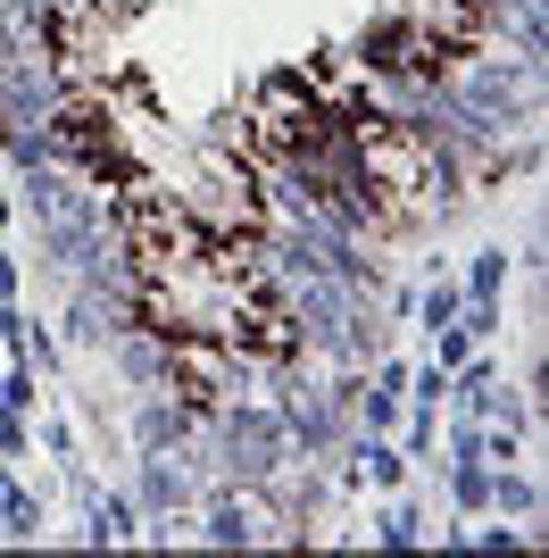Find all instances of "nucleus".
Here are the masks:
<instances>
[{
    "label": "nucleus",
    "mask_w": 549,
    "mask_h": 558,
    "mask_svg": "<svg viewBox=\"0 0 549 558\" xmlns=\"http://www.w3.org/2000/svg\"><path fill=\"white\" fill-rule=\"evenodd\" d=\"M0 409H17V417H34V409H42V375L25 367V359L0 375Z\"/></svg>",
    "instance_id": "obj_13"
},
{
    "label": "nucleus",
    "mask_w": 549,
    "mask_h": 558,
    "mask_svg": "<svg viewBox=\"0 0 549 558\" xmlns=\"http://www.w3.org/2000/svg\"><path fill=\"white\" fill-rule=\"evenodd\" d=\"M192 434H200V409H192V400H175V392H134V417H125L134 459H142V450H167V459H175Z\"/></svg>",
    "instance_id": "obj_4"
},
{
    "label": "nucleus",
    "mask_w": 549,
    "mask_h": 558,
    "mask_svg": "<svg viewBox=\"0 0 549 558\" xmlns=\"http://www.w3.org/2000/svg\"><path fill=\"white\" fill-rule=\"evenodd\" d=\"M0 350H9V342H0Z\"/></svg>",
    "instance_id": "obj_19"
},
{
    "label": "nucleus",
    "mask_w": 549,
    "mask_h": 558,
    "mask_svg": "<svg viewBox=\"0 0 549 558\" xmlns=\"http://www.w3.org/2000/svg\"><path fill=\"white\" fill-rule=\"evenodd\" d=\"M34 9H42L50 25H75V17H91V9H100V0H34Z\"/></svg>",
    "instance_id": "obj_18"
},
{
    "label": "nucleus",
    "mask_w": 549,
    "mask_h": 558,
    "mask_svg": "<svg viewBox=\"0 0 549 558\" xmlns=\"http://www.w3.org/2000/svg\"><path fill=\"white\" fill-rule=\"evenodd\" d=\"M457 326L475 333V342H500V333H508V308L500 301H457Z\"/></svg>",
    "instance_id": "obj_14"
},
{
    "label": "nucleus",
    "mask_w": 549,
    "mask_h": 558,
    "mask_svg": "<svg viewBox=\"0 0 549 558\" xmlns=\"http://www.w3.org/2000/svg\"><path fill=\"white\" fill-rule=\"evenodd\" d=\"M134 509H142V517L200 509V484H192V466L167 459V450H142V466H134Z\"/></svg>",
    "instance_id": "obj_5"
},
{
    "label": "nucleus",
    "mask_w": 549,
    "mask_h": 558,
    "mask_svg": "<svg viewBox=\"0 0 549 558\" xmlns=\"http://www.w3.org/2000/svg\"><path fill=\"white\" fill-rule=\"evenodd\" d=\"M508 267H516V258H508V242H483V251L466 258L457 292H466V301H500V292H508Z\"/></svg>",
    "instance_id": "obj_9"
},
{
    "label": "nucleus",
    "mask_w": 549,
    "mask_h": 558,
    "mask_svg": "<svg viewBox=\"0 0 549 558\" xmlns=\"http://www.w3.org/2000/svg\"><path fill=\"white\" fill-rule=\"evenodd\" d=\"M425 342H434V367H466V359H475V333H466V326H441V333H425Z\"/></svg>",
    "instance_id": "obj_15"
},
{
    "label": "nucleus",
    "mask_w": 549,
    "mask_h": 558,
    "mask_svg": "<svg viewBox=\"0 0 549 558\" xmlns=\"http://www.w3.org/2000/svg\"><path fill=\"white\" fill-rule=\"evenodd\" d=\"M441 466H450V509L457 517L491 509V466H483V459H441Z\"/></svg>",
    "instance_id": "obj_11"
},
{
    "label": "nucleus",
    "mask_w": 549,
    "mask_h": 558,
    "mask_svg": "<svg viewBox=\"0 0 549 558\" xmlns=\"http://www.w3.org/2000/svg\"><path fill=\"white\" fill-rule=\"evenodd\" d=\"M25 450H34V425L17 409H0V459H25Z\"/></svg>",
    "instance_id": "obj_17"
},
{
    "label": "nucleus",
    "mask_w": 549,
    "mask_h": 558,
    "mask_svg": "<svg viewBox=\"0 0 549 558\" xmlns=\"http://www.w3.org/2000/svg\"><path fill=\"white\" fill-rule=\"evenodd\" d=\"M457 301H466V292H457V276H441V267H434V283H425V292H416V308H408V326H416V333L457 326Z\"/></svg>",
    "instance_id": "obj_10"
},
{
    "label": "nucleus",
    "mask_w": 549,
    "mask_h": 558,
    "mask_svg": "<svg viewBox=\"0 0 549 558\" xmlns=\"http://www.w3.org/2000/svg\"><path fill=\"white\" fill-rule=\"evenodd\" d=\"M84 517H91L84 534L100 542V550H109V542H134V534H142V509L125 500V492H91V500H84Z\"/></svg>",
    "instance_id": "obj_7"
},
{
    "label": "nucleus",
    "mask_w": 549,
    "mask_h": 558,
    "mask_svg": "<svg viewBox=\"0 0 549 558\" xmlns=\"http://www.w3.org/2000/svg\"><path fill=\"white\" fill-rule=\"evenodd\" d=\"M491 509L500 517H516V525H533V517H541V475H533V466H491Z\"/></svg>",
    "instance_id": "obj_6"
},
{
    "label": "nucleus",
    "mask_w": 549,
    "mask_h": 558,
    "mask_svg": "<svg viewBox=\"0 0 549 558\" xmlns=\"http://www.w3.org/2000/svg\"><path fill=\"white\" fill-rule=\"evenodd\" d=\"M391 442H400V459H408V466H441L434 459V450H441V409H416V400H408L400 425H391Z\"/></svg>",
    "instance_id": "obj_8"
},
{
    "label": "nucleus",
    "mask_w": 549,
    "mask_h": 558,
    "mask_svg": "<svg viewBox=\"0 0 549 558\" xmlns=\"http://www.w3.org/2000/svg\"><path fill=\"white\" fill-rule=\"evenodd\" d=\"M142 326V292H109V283H68V308H59V333L68 350H109L117 333Z\"/></svg>",
    "instance_id": "obj_2"
},
{
    "label": "nucleus",
    "mask_w": 549,
    "mask_h": 558,
    "mask_svg": "<svg viewBox=\"0 0 549 558\" xmlns=\"http://www.w3.org/2000/svg\"><path fill=\"white\" fill-rule=\"evenodd\" d=\"M391 500V492H383ZM375 542H383V550H416V542H434L425 534V509H416V500H391L383 517H375Z\"/></svg>",
    "instance_id": "obj_12"
},
{
    "label": "nucleus",
    "mask_w": 549,
    "mask_h": 558,
    "mask_svg": "<svg viewBox=\"0 0 549 558\" xmlns=\"http://www.w3.org/2000/svg\"><path fill=\"white\" fill-rule=\"evenodd\" d=\"M9 201H17V217L25 226H50V217H75V209H91V201H100V184H84V175H75V167H17V192H9Z\"/></svg>",
    "instance_id": "obj_3"
},
{
    "label": "nucleus",
    "mask_w": 549,
    "mask_h": 558,
    "mask_svg": "<svg viewBox=\"0 0 549 558\" xmlns=\"http://www.w3.org/2000/svg\"><path fill=\"white\" fill-rule=\"evenodd\" d=\"M208 459H217V475H225L233 492H258L274 466H292V434H283V417L251 392V400L208 409Z\"/></svg>",
    "instance_id": "obj_1"
},
{
    "label": "nucleus",
    "mask_w": 549,
    "mask_h": 558,
    "mask_svg": "<svg viewBox=\"0 0 549 558\" xmlns=\"http://www.w3.org/2000/svg\"><path fill=\"white\" fill-rule=\"evenodd\" d=\"M408 400H416V409H441V400H450V367H434V359L408 367Z\"/></svg>",
    "instance_id": "obj_16"
}]
</instances>
